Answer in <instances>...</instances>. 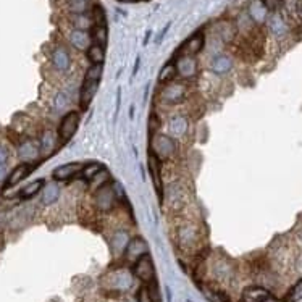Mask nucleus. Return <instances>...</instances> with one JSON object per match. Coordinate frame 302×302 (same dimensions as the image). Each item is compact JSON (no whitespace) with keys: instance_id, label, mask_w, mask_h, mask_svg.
I'll return each mask as SVG.
<instances>
[{"instance_id":"603ef678","label":"nucleus","mask_w":302,"mask_h":302,"mask_svg":"<svg viewBox=\"0 0 302 302\" xmlns=\"http://www.w3.org/2000/svg\"><path fill=\"white\" fill-rule=\"evenodd\" d=\"M188 302H191V301H188Z\"/></svg>"},{"instance_id":"423d86ee","label":"nucleus","mask_w":302,"mask_h":302,"mask_svg":"<svg viewBox=\"0 0 302 302\" xmlns=\"http://www.w3.org/2000/svg\"><path fill=\"white\" fill-rule=\"evenodd\" d=\"M186 96H188V88L183 83H168L165 84V88L160 92V99L162 102L170 103V105H176V103H181Z\"/></svg>"},{"instance_id":"dca6fc26","label":"nucleus","mask_w":302,"mask_h":302,"mask_svg":"<svg viewBox=\"0 0 302 302\" xmlns=\"http://www.w3.org/2000/svg\"><path fill=\"white\" fill-rule=\"evenodd\" d=\"M69 42L76 50L81 52H88V49L92 44V37L89 31H83V30H73L69 33Z\"/></svg>"},{"instance_id":"2f4dec72","label":"nucleus","mask_w":302,"mask_h":302,"mask_svg":"<svg viewBox=\"0 0 302 302\" xmlns=\"http://www.w3.org/2000/svg\"><path fill=\"white\" fill-rule=\"evenodd\" d=\"M88 59L91 63H103V60H105V47L91 44V47L88 49Z\"/></svg>"},{"instance_id":"9d476101","label":"nucleus","mask_w":302,"mask_h":302,"mask_svg":"<svg viewBox=\"0 0 302 302\" xmlns=\"http://www.w3.org/2000/svg\"><path fill=\"white\" fill-rule=\"evenodd\" d=\"M146 254H149V244L146 242L144 237L137 236V237H133L130 244H128V247L125 251V257H126L128 262L136 264L137 260L144 257Z\"/></svg>"},{"instance_id":"4468645a","label":"nucleus","mask_w":302,"mask_h":302,"mask_svg":"<svg viewBox=\"0 0 302 302\" xmlns=\"http://www.w3.org/2000/svg\"><path fill=\"white\" fill-rule=\"evenodd\" d=\"M231 69H233V59L226 54H218L215 55L212 62H210V71L218 74V76H223V74H228Z\"/></svg>"},{"instance_id":"20e7f679","label":"nucleus","mask_w":302,"mask_h":302,"mask_svg":"<svg viewBox=\"0 0 302 302\" xmlns=\"http://www.w3.org/2000/svg\"><path fill=\"white\" fill-rule=\"evenodd\" d=\"M118 202V196L115 193L113 184L107 183L101 186L99 189H96L94 193V205L99 212H110L113 210L115 205Z\"/></svg>"},{"instance_id":"09e8293b","label":"nucleus","mask_w":302,"mask_h":302,"mask_svg":"<svg viewBox=\"0 0 302 302\" xmlns=\"http://www.w3.org/2000/svg\"><path fill=\"white\" fill-rule=\"evenodd\" d=\"M152 36V31H147L146 33V39H144V45H147V42H149V37Z\"/></svg>"},{"instance_id":"f03ea898","label":"nucleus","mask_w":302,"mask_h":302,"mask_svg":"<svg viewBox=\"0 0 302 302\" xmlns=\"http://www.w3.org/2000/svg\"><path fill=\"white\" fill-rule=\"evenodd\" d=\"M176 242L178 247L186 254H194L201 249L202 235L194 225H181L176 230Z\"/></svg>"},{"instance_id":"72a5a7b5","label":"nucleus","mask_w":302,"mask_h":302,"mask_svg":"<svg viewBox=\"0 0 302 302\" xmlns=\"http://www.w3.org/2000/svg\"><path fill=\"white\" fill-rule=\"evenodd\" d=\"M302 299V280H299L284 296L283 302H299Z\"/></svg>"},{"instance_id":"a211bd4d","label":"nucleus","mask_w":302,"mask_h":302,"mask_svg":"<svg viewBox=\"0 0 302 302\" xmlns=\"http://www.w3.org/2000/svg\"><path fill=\"white\" fill-rule=\"evenodd\" d=\"M270 296L271 293L262 286H247L242 291L241 301L242 302H265Z\"/></svg>"},{"instance_id":"f257e3e1","label":"nucleus","mask_w":302,"mask_h":302,"mask_svg":"<svg viewBox=\"0 0 302 302\" xmlns=\"http://www.w3.org/2000/svg\"><path fill=\"white\" fill-rule=\"evenodd\" d=\"M102 73H103V63H92L84 74L83 86H81V91H79V107L83 112L88 110L92 99L97 94L99 83L102 79Z\"/></svg>"},{"instance_id":"8fccbe9b","label":"nucleus","mask_w":302,"mask_h":302,"mask_svg":"<svg viewBox=\"0 0 302 302\" xmlns=\"http://www.w3.org/2000/svg\"><path fill=\"white\" fill-rule=\"evenodd\" d=\"M120 2H123V3H134V2H137V0H120Z\"/></svg>"},{"instance_id":"4be33fe9","label":"nucleus","mask_w":302,"mask_h":302,"mask_svg":"<svg viewBox=\"0 0 302 302\" xmlns=\"http://www.w3.org/2000/svg\"><path fill=\"white\" fill-rule=\"evenodd\" d=\"M267 15H268V10L262 3V0H254V2L249 5V18L252 20V23H257V25H262L267 21Z\"/></svg>"},{"instance_id":"6ab92c4d","label":"nucleus","mask_w":302,"mask_h":302,"mask_svg":"<svg viewBox=\"0 0 302 302\" xmlns=\"http://www.w3.org/2000/svg\"><path fill=\"white\" fill-rule=\"evenodd\" d=\"M130 235L128 231L125 230H117L115 233L112 235V239H110V247L115 255H120V254H125L128 244H130Z\"/></svg>"},{"instance_id":"b1692460","label":"nucleus","mask_w":302,"mask_h":302,"mask_svg":"<svg viewBox=\"0 0 302 302\" xmlns=\"http://www.w3.org/2000/svg\"><path fill=\"white\" fill-rule=\"evenodd\" d=\"M60 197V186L57 183H50V184H45L44 189H42V202L45 205H50L54 202L59 201Z\"/></svg>"},{"instance_id":"5701e85b","label":"nucleus","mask_w":302,"mask_h":302,"mask_svg":"<svg viewBox=\"0 0 302 302\" xmlns=\"http://www.w3.org/2000/svg\"><path fill=\"white\" fill-rule=\"evenodd\" d=\"M55 146H57V136L54 131H44L42 134V139H40V152L44 155H50L54 154L55 150Z\"/></svg>"},{"instance_id":"1a4fd4ad","label":"nucleus","mask_w":302,"mask_h":302,"mask_svg":"<svg viewBox=\"0 0 302 302\" xmlns=\"http://www.w3.org/2000/svg\"><path fill=\"white\" fill-rule=\"evenodd\" d=\"M175 63H176L178 76H181L184 79H193L197 76V73H199L197 60L191 55H178Z\"/></svg>"},{"instance_id":"e433bc0d","label":"nucleus","mask_w":302,"mask_h":302,"mask_svg":"<svg viewBox=\"0 0 302 302\" xmlns=\"http://www.w3.org/2000/svg\"><path fill=\"white\" fill-rule=\"evenodd\" d=\"M204 294L210 302H230L228 298H226V296L223 293H220V291H213V289H207L205 288Z\"/></svg>"},{"instance_id":"6e6552de","label":"nucleus","mask_w":302,"mask_h":302,"mask_svg":"<svg viewBox=\"0 0 302 302\" xmlns=\"http://www.w3.org/2000/svg\"><path fill=\"white\" fill-rule=\"evenodd\" d=\"M103 280L110 289H118V291H126L133 286V275L126 268L110 271Z\"/></svg>"},{"instance_id":"ea45409f","label":"nucleus","mask_w":302,"mask_h":302,"mask_svg":"<svg viewBox=\"0 0 302 302\" xmlns=\"http://www.w3.org/2000/svg\"><path fill=\"white\" fill-rule=\"evenodd\" d=\"M136 299H137V302H152V298H150V293H149V286L139 288Z\"/></svg>"},{"instance_id":"0eeeda50","label":"nucleus","mask_w":302,"mask_h":302,"mask_svg":"<svg viewBox=\"0 0 302 302\" xmlns=\"http://www.w3.org/2000/svg\"><path fill=\"white\" fill-rule=\"evenodd\" d=\"M147 168H149L150 178H152L157 197H159L160 202H164V178H162V165H160V159L154 152H149Z\"/></svg>"},{"instance_id":"c756f323","label":"nucleus","mask_w":302,"mask_h":302,"mask_svg":"<svg viewBox=\"0 0 302 302\" xmlns=\"http://www.w3.org/2000/svg\"><path fill=\"white\" fill-rule=\"evenodd\" d=\"M231 271H233V268H231L226 260H218V262L213 265V275L215 278H218L220 281L228 280L231 276Z\"/></svg>"},{"instance_id":"79ce46f5","label":"nucleus","mask_w":302,"mask_h":302,"mask_svg":"<svg viewBox=\"0 0 302 302\" xmlns=\"http://www.w3.org/2000/svg\"><path fill=\"white\" fill-rule=\"evenodd\" d=\"M7 160H8V150L7 147L0 146V164H5Z\"/></svg>"},{"instance_id":"a878e982","label":"nucleus","mask_w":302,"mask_h":302,"mask_svg":"<svg viewBox=\"0 0 302 302\" xmlns=\"http://www.w3.org/2000/svg\"><path fill=\"white\" fill-rule=\"evenodd\" d=\"M176 63L175 62H168L167 65H164V68L160 69V73H159V83L160 84H168V83H171L173 79L176 78Z\"/></svg>"},{"instance_id":"ddd939ff","label":"nucleus","mask_w":302,"mask_h":302,"mask_svg":"<svg viewBox=\"0 0 302 302\" xmlns=\"http://www.w3.org/2000/svg\"><path fill=\"white\" fill-rule=\"evenodd\" d=\"M84 165L86 164H81V162H71V164L60 165L52 171V176H54L55 181H67V179H69V178L81 175Z\"/></svg>"},{"instance_id":"c85d7f7f","label":"nucleus","mask_w":302,"mask_h":302,"mask_svg":"<svg viewBox=\"0 0 302 302\" xmlns=\"http://www.w3.org/2000/svg\"><path fill=\"white\" fill-rule=\"evenodd\" d=\"M91 37H92V44H97V45H102V47H107V42H108L107 26H97L96 25L94 28H92Z\"/></svg>"},{"instance_id":"9b49d317","label":"nucleus","mask_w":302,"mask_h":302,"mask_svg":"<svg viewBox=\"0 0 302 302\" xmlns=\"http://www.w3.org/2000/svg\"><path fill=\"white\" fill-rule=\"evenodd\" d=\"M205 45V36L204 33H194L193 36H191L186 42L181 45V47L178 49V55H191V57H196L197 54H201L202 49H204Z\"/></svg>"},{"instance_id":"cd10ccee","label":"nucleus","mask_w":302,"mask_h":302,"mask_svg":"<svg viewBox=\"0 0 302 302\" xmlns=\"http://www.w3.org/2000/svg\"><path fill=\"white\" fill-rule=\"evenodd\" d=\"M268 26H270V31L275 34L276 37H281L286 34L288 31V26H286V23H284V20L281 18V16H278V15H273L270 16V20H268Z\"/></svg>"},{"instance_id":"473e14b6","label":"nucleus","mask_w":302,"mask_h":302,"mask_svg":"<svg viewBox=\"0 0 302 302\" xmlns=\"http://www.w3.org/2000/svg\"><path fill=\"white\" fill-rule=\"evenodd\" d=\"M102 170H105V165L101 164V162H91V164H86L83 171H81V175H83L84 179H88V181H91L92 178H94L97 173H101Z\"/></svg>"},{"instance_id":"39448f33","label":"nucleus","mask_w":302,"mask_h":302,"mask_svg":"<svg viewBox=\"0 0 302 302\" xmlns=\"http://www.w3.org/2000/svg\"><path fill=\"white\" fill-rule=\"evenodd\" d=\"M79 121H81V113L76 112V110H71V112L63 115L59 126V137L62 144H67L74 136V133L78 131Z\"/></svg>"},{"instance_id":"37998d69","label":"nucleus","mask_w":302,"mask_h":302,"mask_svg":"<svg viewBox=\"0 0 302 302\" xmlns=\"http://www.w3.org/2000/svg\"><path fill=\"white\" fill-rule=\"evenodd\" d=\"M120 102H121V89L118 88V91H117V112H115V120H117V117H118V110H120Z\"/></svg>"},{"instance_id":"bb28decb","label":"nucleus","mask_w":302,"mask_h":302,"mask_svg":"<svg viewBox=\"0 0 302 302\" xmlns=\"http://www.w3.org/2000/svg\"><path fill=\"white\" fill-rule=\"evenodd\" d=\"M44 186H45V181H44V179H34L33 183L26 184L25 188L21 189L20 197H21V199H31V197L36 196V194L39 193V191H42V189H44Z\"/></svg>"},{"instance_id":"393cba45","label":"nucleus","mask_w":302,"mask_h":302,"mask_svg":"<svg viewBox=\"0 0 302 302\" xmlns=\"http://www.w3.org/2000/svg\"><path fill=\"white\" fill-rule=\"evenodd\" d=\"M71 23H73L74 30L89 31L94 28V20H92V16H88L86 13H73Z\"/></svg>"},{"instance_id":"7c9ffc66","label":"nucleus","mask_w":302,"mask_h":302,"mask_svg":"<svg viewBox=\"0 0 302 302\" xmlns=\"http://www.w3.org/2000/svg\"><path fill=\"white\" fill-rule=\"evenodd\" d=\"M218 34L225 42H231L236 36V28L233 23H228V21H222L218 25Z\"/></svg>"},{"instance_id":"7ed1b4c3","label":"nucleus","mask_w":302,"mask_h":302,"mask_svg":"<svg viewBox=\"0 0 302 302\" xmlns=\"http://www.w3.org/2000/svg\"><path fill=\"white\" fill-rule=\"evenodd\" d=\"M176 141L170 134H154L150 137V152H154L159 159H170L176 154Z\"/></svg>"},{"instance_id":"412c9836","label":"nucleus","mask_w":302,"mask_h":302,"mask_svg":"<svg viewBox=\"0 0 302 302\" xmlns=\"http://www.w3.org/2000/svg\"><path fill=\"white\" fill-rule=\"evenodd\" d=\"M189 123L183 115H176L168 121V133H170L171 137H183L186 133H188Z\"/></svg>"},{"instance_id":"4c0bfd02","label":"nucleus","mask_w":302,"mask_h":302,"mask_svg":"<svg viewBox=\"0 0 302 302\" xmlns=\"http://www.w3.org/2000/svg\"><path fill=\"white\" fill-rule=\"evenodd\" d=\"M69 103V99L67 96V92H59V94L55 96V101H54V107L55 110H65Z\"/></svg>"},{"instance_id":"f8f14e48","label":"nucleus","mask_w":302,"mask_h":302,"mask_svg":"<svg viewBox=\"0 0 302 302\" xmlns=\"http://www.w3.org/2000/svg\"><path fill=\"white\" fill-rule=\"evenodd\" d=\"M134 276H137L142 283H150L155 276V268L150 254H146L134 264Z\"/></svg>"},{"instance_id":"a18cd8bd","label":"nucleus","mask_w":302,"mask_h":302,"mask_svg":"<svg viewBox=\"0 0 302 302\" xmlns=\"http://www.w3.org/2000/svg\"><path fill=\"white\" fill-rule=\"evenodd\" d=\"M296 13L302 20V0H298V3H296Z\"/></svg>"},{"instance_id":"c9c22d12","label":"nucleus","mask_w":302,"mask_h":302,"mask_svg":"<svg viewBox=\"0 0 302 302\" xmlns=\"http://www.w3.org/2000/svg\"><path fill=\"white\" fill-rule=\"evenodd\" d=\"M92 20H94V26H107V16H105V11L101 7V5H96L94 7V16H92Z\"/></svg>"},{"instance_id":"3c124183","label":"nucleus","mask_w":302,"mask_h":302,"mask_svg":"<svg viewBox=\"0 0 302 302\" xmlns=\"http://www.w3.org/2000/svg\"><path fill=\"white\" fill-rule=\"evenodd\" d=\"M144 2H147V0H144Z\"/></svg>"},{"instance_id":"aec40b11","label":"nucleus","mask_w":302,"mask_h":302,"mask_svg":"<svg viewBox=\"0 0 302 302\" xmlns=\"http://www.w3.org/2000/svg\"><path fill=\"white\" fill-rule=\"evenodd\" d=\"M33 165L31 164H20L18 167H15L11 173H8L7 176V183H5V188H11V186L18 184L21 179H25L28 175L31 173Z\"/></svg>"},{"instance_id":"f704fd0d","label":"nucleus","mask_w":302,"mask_h":302,"mask_svg":"<svg viewBox=\"0 0 302 302\" xmlns=\"http://www.w3.org/2000/svg\"><path fill=\"white\" fill-rule=\"evenodd\" d=\"M67 3L73 13H86L88 10V0H67Z\"/></svg>"},{"instance_id":"2eb2a0df","label":"nucleus","mask_w":302,"mask_h":302,"mask_svg":"<svg viewBox=\"0 0 302 302\" xmlns=\"http://www.w3.org/2000/svg\"><path fill=\"white\" fill-rule=\"evenodd\" d=\"M52 65L55 67L57 71L60 73H67L69 68H71V57H69L68 50L63 47H57L52 52Z\"/></svg>"},{"instance_id":"58836bf2","label":"nucleus","mask_w":302,"mask_h":302,"mask_svg":"<svg viewBox=\"0 0 302 302\" xmlns=\"http://www.w3.org/2000/svg\"><path fill=\"white\" fill-rule=\"evenodd\" d=\"M160 120L155 113H150L149 117V137H152L154 134H157V131L160 130Z\"/></svg>"},{"instance_id":"de8ad7c7","label":"nucleus","mask_w":302,"mask_h":302,"mask_svg":"<svg viewBox=\"0 0 302 302\" xmlns=\"http://www.w3.org/2000/svg\"><path fill=\"white\" fill-rule=\"evenodd\" d=\"M168 28H170V25H167V26H165V30H162V33H160L159 39H157V44H160V40L164 39V36H165V34H167V31H168Z\"/></svg>"},{"instance_id":"f3484780","label":"nucleus","mask_w":302,"mask_h":302,"mask_svg":"<svg viewBox=\"0 0 302 302\" xmlns=\"http://www.w3.org/2000/svg\"><path fill=\"white\" fill-rule=\"evenodd\" d=\"M39 154H40L39 146L34 141H31V139H26V141H23L18 146V157L21 162H25V164L36 160Z\"/></svg>"},{"instance_id":"49530a36","label":"nucleus","mask_w":302,"mask_h":302,"mask_svg":"<svg viewBox=\"0 0 302 302\" xmlns=\"http://www.w3.org/2000/svg\"><path fill=\"white\" fill-rule=\"evenodd\" d=\"M139 67H141V57H137V59H136L134 68H133V76H136V74H137V69H139Z\"/></svg>"},{"instance_id":"c03bdc74","label":"nucleus","mask_w":302,"mask_h":302,"mask_svg":"<svg viewBox=\"0 0 302 302\" xmlns=\"http://www.w3.org/2000/svg\"><path fill=\"white\" fill-rule=\"evenodd\" d=\"M8 175H7V168H5V165L3 164H0V181H3L5 178H7Z\"/></svg>"},{"instance_id":"a19ab883","label":"nucleus","mask_w":302,"mask_h":302,"mask_svg":"<svg viewBox=\"0 0 302 302\" xmlns=\"http://www.w3.org/2000/svg\"><path fill=\"white\" fill-rule=\"evenodd\" d=\"M262 3L265 5L268 11H276L281 7V0H262Z\"/></svg>"}]
</instances>
